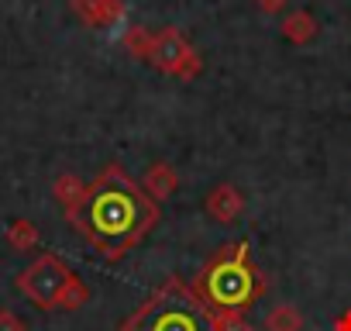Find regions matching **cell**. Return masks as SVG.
Listing matches in <instances>:
<instances>
[{"mask_svg":"<svg viewBox=\"0 0 351 331\" xmlns=\"http://www.w3.org/2000/svg\"><path fill=\"white\" fill-rule=\"evenodd\" d=\"M265 328L269 331H296L300 328V314H293L289 307H279L276 314L265 317Z\"/></svg>","mask_w":351,"mask_h":331,"instance_id":"8992f818","label":"cell"},{"mask_svg":"<svg viewBox=\"0 0 351 331\" xmlns=\"http://www.w3.org/2000/svg\"><path fill=\"white\" fill-rule=\"evenodd\" d=\"M121 331H217V314L193 286L169 279L121 324Z\"/></svg>","mask_w":351,"mask_h":331,"instance_id":"7a4b0ae2","label":"cell"},{"mask_svg":"<svg viewBox=\"0 0 351 331\" xmlns=\"http://www.w3.org/2000/svg\"><path fill=\"white\" fill-rule=\"evenodd\" d=\"M73 279H76V276L69 273V266H66L59 255L45 252V255H38V259L18 276V290H21L28 300H35L38 307H59Z\"/></svg>","mask_w":351,"mask_h":331,"instance_id":"277c9868","label":"cell"},{"mask_svg":"<svg viewBox=\"0 0 351 331\" xmlns=\"http://www.w3.org/2000/svg\"><path fill=\"white\" fill-rule=\"evenodd\" d=\"M0 331H25V321L11 310H0Z\"/></svg>","mask_w":351,"mask_h":331,"instance_id":"30bf717a","label":"cell"},{"mask_svg":"<svg viewBox=\"0 0 351 331\" xmlns=\"http://www.w3.org/2000/svg\"><path fill=\"white\" fill-rule=\"evenodd\" d=\"M148 187L155 197H169L172 194V173L165 170V166H155V170L148 173Z\"/></svg>","mask_w":351,"mask_h":331,"instance_id":"52a82bcc","label":"cell"},{"mask_svg":"<svg viewBox=\"0 0 351 331\" xmlns=\"http://www.w3.org/2000/svg\"><path fill=\"white\" fill-rule=\"evenodd\" d=\"M286 35H289V38H296V42L310 38V35H313L310 18H303V14H300V18H289V21H286Z\"/></svg>","mask_w":351,"mask_h":331,"instance_id":"9c48e42d","label":"cell"},{"mask_svg":"<svg viewBox=\"0 0 351 331\" xmlns=\"http://www.w3.org/2000/svg\"><path fill=\"white\" fill-rule=\"evenodd\" d=\"M8 238H11V245H18V249H32L38 235H35V228H32L28 221H14L11 231H8Z\"/></svg>","mask_w":351,"mask_h":331,"instance_id":"ba28073f","label":"cell"},{"mask_svg":"<svg viewBox=\"0 0 351 331\" xmlns=\"http://www.w3.org/2000/svg\"><path fill=\"white\" fill-rule=\"evenodd\" d=\"M262 283H258V273L248 259V245L234 242V245H224L204 269L200 276V297L207 304H214L217 310H241L248 307L255 297H258Z\"/></svg>","mask_w":351,"mask_h":331,"instance_id":"3957f363","label":"cell"},{"mask_svg":"<svg viewBox=\"0 0 351 331\" xmlns=\"http://www.w3.org/2000/svg\"><path fill=\"white\" fill-rule=\"evenodd\" d=\"M337 331H351V314H344V317H341V324H337Z\"/></svg>","mask_w":351,"mask_h":331,"instance_id":"7c38bea8","label":"cell"},{"mask_svg":"<svg viewBox=\"0 0 351 331\" xmlns=\"http://www.w3.org/2000/svg\"><path fill=\"white\" fill-rule=\"evenodd\" d=\"M66 211L69 225L104 259H121L158 221L152 194H145L121 166H107Z\"/></svg>","mask_w":351,"mask_h":331,"instance_id":"6da1fadb","label":"cell"},{"mask_svg":"<svg viewBox=\"0 0 351 331\" xmlns=\"http://www.w3.org/2000/svg\"><path fill=\"white\" fill-rule=\"evenodd\" d=\"M262 8H265V11H279L282 0H262Z\"/></svg>","mask_w":351,"mask_h":331,"instance_id":"8fae6325","label":"cell"},{"mask_svg":"<svg viewBox=\"0 0 351 331\" xmlns=\"http://www.w3.org/2000/svg\"><path fill=\"white\" fill-rule=\"evenodd\" d=\"M241 207H245V201H241V194H238L234 187H217V190H210V197H207V211H210L217 221H224V225H231V221L241 214Z\"/></svg>","mask_w":351,"mask_h":331,"instance_id":"5b68a950","label":"cell"}]
</instances>
